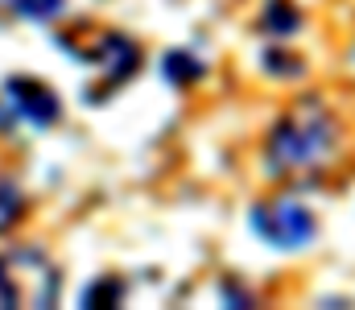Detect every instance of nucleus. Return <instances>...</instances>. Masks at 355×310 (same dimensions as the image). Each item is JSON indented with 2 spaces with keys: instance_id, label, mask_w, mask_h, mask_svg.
Returning a JSON list of instances; mask_svg holds the SVG:
<instances>
[{
  "instance_id": "1a4fd4ad",
  "label": "nucleus",
  "mask_w": 355,
  "mask_h": 310,
  "mask_svg": "<svg viewBox=\"0 0 355 310\" xmlns=\"http://www.w3.org/2000/svg\"><path fill=\"white\" fill-rule=\"evenodd\" d=\"M268 67H285V71H297L302 62H293V58H281V54H268Z\"/></svg>"
},
{
  "instance_id": "f03ea898",
  "label": "nucleus",
  "mask_w": 355,
  "mask_h": 310,
  "mask_svg": "<svg viewBox=\"0 0 355 310\" xmlns=\"http://www.w3.org/2000/svg\"><path fill=\"white\" fill-rule=\"evenodd\" d=\"M252 227L277 248H297L314 236V215L302 203H272L252 207Z\"/></svg>"
},
{
  "instance_id": "6e6552de",
  "label": "nucleus",
  "mask_w": 355,
  "mask_h": 310,
  "mask_svg": "<svg viewBox=\"0 0 355 310\" xmlns=\"http://www.w3.org/2000/svg\"><path fill=\"white\" fill-rule=\"evenodd\" d=\"M166 71H170V79H178V83H186V79H198V62L194 58H186V54H170L166 58Z\"/></svg>"
},
{
  "instance_id": "423d86ee",
  "label": "nucleus",
  "mask_w": 355,
  "mask_h": 310,
  "mask_svg": "<svg viewBox=\"0 0 355 310\" xmlns=\"http://www.w3.org/2000/svg\"><path fill=\"white\" fill-rule=\"evenodd\" d=\"M120 298H124V286L112 282V277H103V282H95L83 294V307H103V302H120Z\"/></svg>"
},
{
  "instance_id": "f257e3e1",
  "label": "nucleus",
  "mask_w": 355,
  "mask_h": 310,
  "mask_svg": "<svg viewBox=\"0 0 355 310\" xmlns=\"http://www.w3.org/2000/svg\"><path fill=\"white\" fill-rule=\"evenodd\" d=\"M335 120L331 112H322L318 103H297L272 132L268 141V166L272 170H297V166H314L335 149Z\"/></svg>"
},
{
  "instance_id": "39448f33",
  "label": "nucleus",
  "mask_w": 355,
  "mask_h": 310,
  "mask_svg": "<svg viewBox=\"0 0 355 310\" xmlns=\"http://www.w3.org/2000/svg\"><path fill=\"white\" fill-rule=\"evenodd\" d=\"M17 219H21V191L0 182V232H8Z\"/></svg>"
},
{
  "instance_id": "7ed1b4c3",
  "label": "nucleus",
  "mask_w": 355,
  "mask_h": 310,
  "mask_svg": "<svg viewBox=\"0 0 355 310\" xmlns=\"http://www.w3.org/2000/svg\"><path fill=\"white\" fill-rule=\"evenodd\" d=\"M4 96L12 100V107H17L25 120H33V124L58 120V96H54L46 83H37V79H8Z\"/></svg>"
},
{
  "instance_id": "20e7f679",
  "label": "nucleus",
  "mask_w": 355,
  "mask_h": 310,
  "mask_svg": "<svg viewBox=\"0 0 355 310\" xmlns=\"http://www.w3.org/2000/svg\"><path fill=\"white\" fill-rule=\"evenodd\" d=\"M265 29H272V33H293V29H297V12H293L289 0H272V4H268Z\"/></svg>"
},
{
  "instance_id": "0eeeda50",
  "label": "nucleus",
  "mask_w": 355,
  "mask_h": 310,
  "mask_svg": "<svg viewBox=\"0 0 355 310\" xmlns=\"http://www.w3.org/2000/svg\"><path fill=\"white\" fill-rule=\"evenodd\" d=\"M12 4H17V12L37 17V21H46V17H58V12H62V0H12Z\"/></svg>"
}]
</instances>
